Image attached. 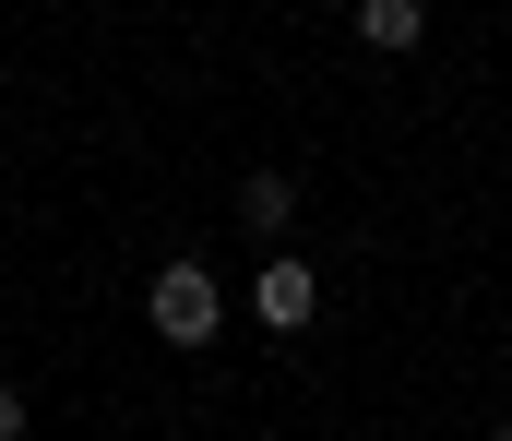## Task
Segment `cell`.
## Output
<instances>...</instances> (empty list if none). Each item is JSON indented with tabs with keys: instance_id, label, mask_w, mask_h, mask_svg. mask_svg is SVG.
Segmentation results:
<instances>
[{
	"instance_id": "6da1fadb",
	"label": "cell",
	"mask_w": 512,
	"mask_h": 441,
	"mask_svg": "<svg viewBox=\"0 0 512 441\" xmlns=\"http://www.w3.org/2000/svg\"><path fill=\"white\" fill-rule=\"evenodd\" d=\"M143 322H155V346H215V322H227V287H215V263H155V287H143Z\"/></svg>"
},
{
	"instance_id": "7a4b0ae2",
	"label": "cell",
	"mask_w": 512,
	"mask_h": 441,
	"mask_svg": "<svg viewBox=\"0 0 512 441\" xmlns=\"http://www.w3.org/2000/svg\"><path fill=\"white\" fill-rule=\"evenodd\" d=\"M251 310H262V322H274V334H298V322H310V310H322V275H310V263H286V251H274V263H262V275H251Z\"/></svg>"
},
{
	"instance_id": "3957f363",
	"label": "cell",
	"mask_w": 512,
	"mask_h": 441,
	"mask_svg": "<svg viewBox=\"0 0 512 441\" xmlns=\"http://www.w3.org/2000/svg\"><path fill=\"white\" fill-rule=\"evenodd\" d=\"M429 36V0H358V48H382V60H405Z\"/></svg>"
},
{
	"instance_id": "277c9868",
	"label": "cell",
	"mask_w": 512,
	"mask_h": 441,
	"mask_svg": "<svg viewBox=\"0 0 512 441\" xmlns=\"http://www.w3.org/2000/svg\"><path fill=\"white\" fill-rule=\"evenodd\" d=\"M286 215H298V179H286V167H251V179H239V227H251V239H286Z\"/></svg>"
},
{
	"instance_id": "5b68a950",
	"label": "cell",
	"mask_w": 512,
	"mask_h": 441,
	"mask_svg": "<svg viewBox=\"0 0 512 441\" xmlns=\"http://www.w3.org/2000/svg\"><path fill=\"white\" fill-rule=\"evenodd\" d=\"M24 430H36V406H24V394L0 382V441H24Z\"/></svg>"
}]
</instances>
